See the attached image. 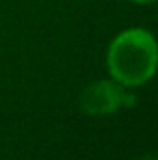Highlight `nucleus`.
<instances>
[{"instance_id":"1","label":"nucleus","mask_w":158,"mask_h":160,"mask_svg":"<svg viewBox=\"0 0 158 160\" xmlns=\"http://www.w3.org/2000/svg\"><path fill=\"white\" fill-rule=\"evenodd\" d=\"M158 50L151 32L130 28L121 32L108 48L110 77L121 86L136 88L153 78L156 71Z\"/></svg>"},{"instance_id":"2","label":"nucleus","mask_w":158,"mask_h":160,"mask_svg":"<svg viewBox=\"0 0 158 160\" xmlns=\"http://www.w3.org/2000/svg\"><path fill=\"white\" fill-rule=\"evenodd\" d=\"M130 99L125 93L123 86L116 80H101L91 86H87L80 97V106L82 112L89 116H106L117 112L121 106L128 104Z\"/></svg>"},{"instance_id":"3","label":"nucleus","mask_w":158,"mask_h":160,"mask_svg":"<svg viewBox=\"0 0 158 160\" xmlns=\"http://www.w3.org/2000/svg\"><path fill=\"white\" fill-rule=\"evenodd\" d=\"M132 2H138V4H151V2H155V0H132Z\"/></svg>"}]
</instances>
